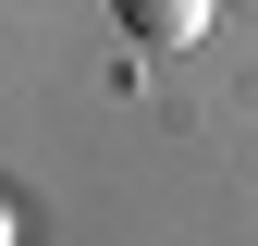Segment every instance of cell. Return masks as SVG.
Listing matches in <instances>:
<instances>
[{"mask_svg":"<svg viewBox=\"0 0 258 246\" xmlns=\"http://www.w3.org/2000/svg\"><path fill=\"white\" fill-rule=\"evenodd\" d=\"M111 25L136 49H197L209 37V0H111Z\"/></svg>","mask_w":258,"mask_h":246,"instance_id":"cell-1","label":"cell"},{"mask_svg":"<svg viewBox=\"0 0 258 246\" xmlns=\"http://www.w3.org/2000/svg\"><path fill=\"white\" fill-rule=\"evenodd\" d=\"M0 234H13V222H0Z\"/></svg>","mask_w":258,"mask_h":246,"instance_id":"cell-2","label":"cell"}]
</instances>
